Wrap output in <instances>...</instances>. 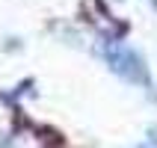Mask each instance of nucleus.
Masks as SVG:
<instances>
[{
	"instance_id": "1",
	"label": "nucleus",
	"mask_w": 157,
	"mask_h": 148,
	"mask_svg": "<svg viewBox=\"0 0 157 148\" xmlns=\"http://www.w3.org/2000/svg\"><path fill=\"white\" fill-rule=\"evenodd\" d=\"M101 53H104L107 65H110L119 77H124L128 83H142V86L151 83L142 56L133 51L131 44H124V42H107L104 47H101Z\"/></svg>"
}]
</instances>
